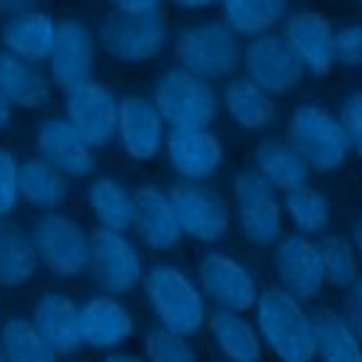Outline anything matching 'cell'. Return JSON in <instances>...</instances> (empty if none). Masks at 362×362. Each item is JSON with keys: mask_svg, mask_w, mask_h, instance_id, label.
<instances>
[{"mask_svg": "<svg viewBox=\"0 0 362 362\" xmlns=\"http://www.w3.org/2000/svg\"><path fill=\"white\" fill-rule=\"evenodd\" d=\"M255 328L266 348V356L274 362H314L317 356V334H314V311L286 288L263 286L255 308Z\"/></svg>", "mask_w": 362, "mask_h": 362, "instance_id": "1", "label": "cell"}, {"mask_svg": "<svg viewBox=\"0 0 362 362\" xmlns=\"http://www.w3.org/2000/svg\"><path fill=\"white\" fill-rule=\"evenodd\" d=\"M139 288L144 294V303L156 325L184 337H195L206 328L209 303L195 274H189L184 266L173 260H158L147 266Z\"/></svg>", "mask_w": 362, "mask_h": 362, "instance_id": "2", "label": "cell"}, {"mask_svg": "<svg viewBox=\"0 0 362 362\" xmlns=\"http://www.w3.org/2000/svg\"><path fill=\"white\" fill-rule=\"evenodd\" d=\"M175 65L209 79L226 82L240 71L243 37L235 34L221 17L218 20H192L175 28L170 40Z\"/></svg>", "mask_w": 362, "mask_h": 362, "instance_id": "3", "label": "cell"}, {"mask_svg": "<svg viewBox=\"0 0 362 362\" xmlns=\"http://www.w3.org/2000/svg\"><path fill=\"white\" fill-rule=\"evenodd\" d=\"M286 139L300 150V156L308 161L311 173L317 175H334L348 167L354 158L351 141L345 136V127L322 102H300L286 122Z\"/></svg>", "mask_w": 362, "mask_h": 362, "instance_id": "4", "label": "cell"}, {"mask_svg": "<svg viewBox=\"0 0 362 362\" xmlns=\"http://www.w3.org/2000/svg\"><path fill=\"white\" fill-rule=\"evenodd\" d=\"M170 37V20L161 6L150 11H124L110 6L96 28L99 51L119 65L153 62L167 48Z\"/></svg>", "mask_w": 362, "mask_h": 362, "instance_id": "5", "label": "cell"}, {"mask_svg": "<svg viewBox=\"0 0 362 362\" xmlns=\"http://www.w3.org/2000/svg\"><path fill=\"white\" fill-rule=\"evenodd\" d=\"M232 209H235L238 232L252 249H272L288 232L277 189L255 167H243L240 173H235Z\"/></svg>", "mask_w": 362, "mask_h": 362, "instance_id": "6", "label": "cell"}, {"mask_svg": "<svg viewBox=\"0 0 362 362\" xmlns=\"http://www.w3.org/2000/svg\"><path fill=\"white\" fill-rule=\"evenodd\" d=\"M40 269L59 280L82 277L90 266V235L88 229L62 209L37 212L28 226Z\"/></svg>", "mask_w": 362, "mask_h": 362, "instance_id": "7", "label": "cell"}, {"mask_svg": "<svg viewBox=\"0 0 362 362\" xmlns=\"http://www.w3.org/2000/svg\"><path fill=\"white\" fill-rule=\"evenodd\" d=\"M153 105L167 127H212L221 116V93L215 82L173 65L153 85Z\"/></svg>", "mask_w": 362, "mask_h": 362, "instance_id": "8", "label": "cell"}, {"mask_svg": "<svg viewBox=\"0 0 362 362\" xmlns=\"http://www.w3.org/2000/svg\"><path fill=\"white\" fill-rule=\"evenodd\" d=\"M167 192L184 238L201 246H215L229 238L235 226V209L215 187H209L206 181L178 178Z\"/></svg>", "mask_w": 362, "mask_h": 362, "instance_id": "9", "label": "cell"}, {"mask_svg": "<svg viewBox=\"0 0 362 362\" xmlns=\"http://www.w3.org/2000/svg\"><path fill=\"white\" fill-rule=\"evenodd\" d=\"M195 280L209 305L223 311H243V314L255 308V300L263 288L255 269L238 255L223 249H206L198 255Z\"/></svg>", "mask_w": 362, "mask_h": 362, "instance_id": "10", "label": "cell"}, {"mask_svg": "<svg viewBox=\"0 0 362 362\" xmlns=\"http://www.w3.org/2000/svg\"><path fill=\"white\" fill-rule=\"evenodd\" d=\"M90 277L93 283L116 297H124L141 286L147 272L141 246L130 238V232H113L96 226L90 232Z\"/></svg>", "mask_w": 362, "mask_h": 362, "instance_id": "11", "label": "cell"}, {"mask_svg": "<svg viewBox=\"0 0 362 362\" xmlns=\"http://www.w3.org/2000/svg\"><path fill=\"white\" fill-rule=\"evenodd\" d=\"M240 71L246 79L260 85L274 99L294 93L305 79V68H303L300 57L291 51V45L277 31L257 34L243 42Z\"/></svg>", "mask_w": 362, "mask_h": 362, "instance_id": "12", "label": "cell"}, {"mask_svg": "<svg viewBox=\"0 0 362 362\" xmlns=\"http://www.w3.org/2000/svg\"><path fill=\"white\" fill-rule=\"evenodd\" d=\"M272 272H274L277 286L303 303L320 300L322 291L328 288L322 257H320V243L317 238H308L300 232H286L272 246Z\"/></svg>", "mask_w": 362, "mask_h": 362, "instance_id": "13", "label": "cell"}, {"mask_svg": "<svg viewBox=\"0 0 362 362\" xmlns=\"http://www.w3.org/2000/svg\"><path fill=\"white\" fill-rule=\"evenodd\" d=\"M96 31L79 17L57 20V37L48 54V79L59 90L93 79L96 71Z\"/></svg>", "mask_w": 362, "mask_h": 362, "instance_id": "14", "label": "cell"}, {"mask_svg": "<svg viewBox=\"0 0 362 362\" xmlns=\"http://www.w3.org/2000/svg\"><path fill=\"white\" fill-rule=\"evenodd\" d=\"M62 116L85 136V141L99 150L116 139V122H119V99L116 93L99 82L88 79L82 85H74L62 90Z\"/></svg>", "mask_w": 362, "mask_h": 362, "instance_id": "15", "label": "cell"}, {"mask_svg": "<svg viewBox=\"0 0 362 362\" xmlns=\"http://www.w3.org/2000/svg\"><path fill=\"white\" fill-rule=\"evenodd\" d=\"M167 167L181 181H209L223 167V141L212 127H167Z\"/></svg>", "mask_w": 362, "mask_h": 362, "instance_id": "16", "label": "cell"}, {"mask_svg": "<svg viewBox=\"0 0 362 362\" xmlns=\"http://www.w3.org/2000/svg\"><path fill=\"white\" fill-rule=\"evenodd\" d=\"M334 20L317 8H294L286 14L280 34L300 57L305 74L331 76L337 71L334 59Z\"/></svg>", "mask_w": 362, "mask_h": 362, "instance_id": "17", "label": "cell"}, {"mask_svg": "<svg viewBox=\"0 0 362 362\" xmlns=\"http://www.w3.org/2000/svg\"><path fill=\"white\" fill-rule=\"evenodd\" d=\"M167 122L147 96H122L116 141L133 164H150L164 153Z\"/></svg>", "mask_w": 362, "mask_h": 362, "instance_id": "18", "label": "cell"}, {"mask_svg": "<svg viewBox=\"0 0 362 362\" xmlns=\"http://www.w3.org/2000/svg\"><path fill=\"white\" fill-rule=\"evenodd\" d=\"M79 334H82V348L110 354L133 339L136 317L122 303V297L99 291L79 303Z\"/></svg>", "mask_w": 362, "mask_h": 362, "instance_id": "19", "label": "cell"}, {"mask_svg": "<svg viewBox=\"0 0 362 362\" xmlns=\"http://www.w3.org/2000/svg\"><path fill=\"white\" fill-rule=\"evenodd\" d=\"M133 238L158 255H167L181 246L184 232L175 218L170 192L158 184H139L133 189Z\"/></svg>", "mask_w": 362, "mask_h": 362, "instance_id": "20", "label": "cell"}, {"mask_svg": "<svg viewBox=\"0 0 362 362\" xmlns=\"http://www.w3.org/2000/svg\"><path fill=\"white\" fill-rule=\"evenodd\" d=\"M34 147L40 158H45L51 167H57L71 181L93 175L96 150L85 141V136L65 116L42 119L34 130Z\"/></svg>", "mask_w": 362, "mask_h": 362, "instance_id": "21", "label": "cell"}, {"mask_svg": "<svg viewBox=\"0 0 362 362\" xmlns=\"http://www.w3.org/2000/svg\"><path fill=\"white\" fill-rule=\"evenodd\" d=\"M31 322L57 356H74L82 348L79 303L65 291H42L31 305Z\"/></svg>", "mask_w": 362, "mask_h": 362, "instance_id": "22", "label": "cell"}, {"mask_svg": "<svg viewBox=\"0 0 362 362\" xmlns=\"http://www.w3.org/2000/svg\"><path fill=\"white\" fill-rule=\"evenodd\" d=\"M54 37H57V17L51 11H45V8H40V6L17 11V14H8L0 23V45H3V51L14 54L20 59H28L34 65L48 59Z\"/></svg>", "mask_w": 362, "mask_h": 362, "instance_id": "23", "label": "cell"}, {"mask_svg": "<svg viewBox=\"0 0 362 362\" xmlns=\"http://www.w3.org/2000/svg\"><path fill=\"white\" fill-rule=\"evenodd\" d=\"M204 331L223 362H266V348L249 314L212 308Z\"/></svg>", "mask_w": 362, "mask_h": 362, "instance_id": "24", "label": "cell"}, {"mask_svg": "<svg viewBox=\"0 0 362 362\" xmlns=\"http://www.w3.org/2000/svg\"><path fill=\"white\" fill-rule=\"evenodd\" d=\"M221 110L229 116V122L238 130L260 133L266 130L277 116V102L272 93H266L260 85H255L246 76H232L223 82L221 90Z\"/></svg>", "mask_w": 362, "mask_h": 362, "instance_id": "25", "label": "cell"}, {"mask_svg": "<svg viewBox=\"0 0 362 362\" xmlns=\"http://www.w3.org/2000/svg\"><path fill=\"white\" fill-rule=\"evenodd\" d=\"M252 167L260 170L277 192H286V189H294V187L311 181L308 161L300 156V150L286 136L283 139H260L252 153Z\"/></svg>", "mask_w": 362, "mask_h": 362, "instance_id": "26", "label": "cell"}, {"mask_svg": "<svg viewBox=\"0 0 362 362\" xmlns=\"http://www.w3.org/2000/svg\"><path fill=\"white\" fill-rule=\"evenodd\" d=\"M0 90L20 110H40L51 102V79L28 59L0 48Z\"/></svg>", "mask_w": 362, "mask_h": 362, "instance_id": "27", "label": "cell"}, {"mask_svg": "<svg viewBox=\"0 0 362 362\" xmlns=\"http://www.w3.org/2000/svg\"><path fill=\"white\" fill-rule=\"evenodd\" d=\"M314 334H317L314 362H362V339L348 322L342 308L337 305L317 308Z\"/></svg>", "mask_w": 362, "mask_h": 362, "instance_id": "28", "label": "cell"}, {"mask_svg": "<svg viewBox=\"0 0 362 362\" xmlns=\"http://www.w3.org/2000/svg\"><path fill=\"white\" fill-rule=\"evenodd\" d=\"M40 272V260L28 229L11 218H0V288H23Z\"/></svg>", "mask_w": 362, "mask_h": 362, "instance_id": "29", "label": "cell"}, {"mask_svg": "<svg viewBox=\"0 0 362 362\" xmlns=\"http://www.w3.org/2000/svg\"><path fill=\"white\" fill-rule=\"evenodd\" d=\"M88 209L102 229L113 232H130L133 226V189L113 175H96L90 178L85 189Z\"/></svg>", "mask_w": 362, "mask_h": 362, "instance_id": "30", "label": "cell"}, {"mask_svg": "<svg viewBox=\"0 0 362 362\" xmlns=\"http://www.w3.org/2000/svg\"><path fill=\"white\" fill-rule=\"evenodd\" d=\"M280 201H283V215H286V223L291 226V232L320 238L331 229L334 204L325 195V189L314 187L311 181L300 184L294 189H286Z\"/></svg>", "mask_w": 362, "mask_h": 362, "instance_id": "31", "label": "cell"}, {"mask_svg": "<svg viewBox=\"0 0 362 362\" xmlns=\"http://www.w3.org/2000/svg\"><path fill=\"white\" fill-rule=\"evenodd\" d=\"M68 181L71 178L40 156L20 161V201L37 212L59 209L68 201Z\"/></svg>", "mask_w": 362, "mask_h": 362, "instance_id": "32", "label": "cell"}, {"mask_svg": "<svg viewBox=\"0 0 362 362\" xmlns=\"http://www.w3.org/2000/svg\"><path fill=\"white\" fill-rule=\"evenodd\" d=\"M221 20L243 40L277 31L288 14V0H221Z\"/></svg>", "mask_w": 362, "mask_h": 362, "instance_id": "33", "label": "cell"}, {"mask_svg": "<svg viewBox=\"0 0 362 362\" xmlns=\"http://www.w3.org/2000/svg\"><path fill=\"white\" fill-rule=\"evenodd\" d=\"M320 257L325 272V286L345 294L359 277H362V260L356 255V246L351 235L342 232H325L320 235Z\"/></svg>", "mask_w": 362, "mask_h": 362, "instance_id": "34", "label": "cell"}, {"mask_svg": "<svg viewBox=\"0 0 362 362\" xmlns=\"http://www.w3.org/2000/svg\"><path fill=\"white\" fill-rule=\"evenodd\" d=\"M0 348L6 362H59L57 351L34 328L31 317H8L0 325Z\"/></svg>", "mask_w": 362, "mask_h": 362, "instance_id": "35", "label": "cell"}, {"mask_svg": "<svg viewBox=\"0 0 362 362\" xmlns=\"http://www.w3.org/2000/svg\"><path fill=\"white\" fill-rule=\"evenodd\" d=\"M141 356L147 362H201L192 337L167 331L161 325L150 328L141 339Z\"/></svg>", "mask_w": 362, "mask_h": 362, "instance_id": "36", "label": "cell"}, {"mask_svg": "<svg viewBox=\"0 0 362 362\" xmlns=\"http://www.w3.org/2000/svg\"><path fill=\"white\" fill-rule=\"evenodd\" d=\"M334 59L345 74L362 71V17H348L334 25Z\"/></svg>", "mask_w": 362, "mask_h": 362, "instance_id": "37", "label": "cell"}, {"mask_svg": "<svg viewBox=\"0 0 362 362\" xmlns=\"http://www.w3.org/2000/svg\"><path fill=\"white\" fill-rule=\"evenodd\" d=\"M337 116L345 127V136L351 141V153L356 161H362V82L348 85L337 99Z\"/></svg>", "mask_w": 362, "mask_h": 362, "instance_id": "38", "label": "cell"}, {"mask_svg": "<svg viewBox=\"0 0 362 362\" xmlns=\"http://www.w3.org/2000/svg\"><path fill=\"white\" fill-rule=\"evenodd\" d=\"M20 204V158L0 144V218H11Z\"/></svg>", "mask_w": 362, "mask_h": 362, "instance_id": "39", "label": "cell"}, {"mask_svg": "<svg viewBox=\"0 0 362 362\" xmlns=\"http://www.w3.org/2000/svg\"><path fill=\"white\" fill-rule=\"evenodd\" d=\"M342 311H345L348 322L354 325V331H356L359 339H362V277L342 294Z\"/></svg>", "mask_w": 362, "mask_h": 362, "instance_id": "40", "label": "cell"}, {"mask_svg": "<svg viewBox=\"0 0 362 362\" xmlns=\"http://www.w3.org/2000/svg\"><path fill=\"white\" fill-rule=\"evenodd\" d=\"M175 8L187 11V14H198V11H206V8H215L221 0H170Z\"/></svg>", "mask_w": 362, "mask_h": 362, "instance_id": "41", "label": "cell"}, {"mask_svg": "<svg viewBox=\"0 0 362 362\" xmlns=\"http://www.w3.org/2000/svg\"><path fill=\"white\" fill-rule=\"evenodd\" d=\"M110 6L124 11H150V8H158L161 0H110Z\"/></svg>", "mask_w": 362, "mask_h": 362, "instance_id": "42", "label": "cell"}, {"mask_svg": "<svg viewBox=\"0 0 362 362\" xmlns=\"http://www.w3.org/2000/svg\"><path fill=\"white\" fill-rule=\"evenodd\" d=\"M37 6H40V0H0V17L17 14L25 8H37Z\"/></svg>", "mask_w": 362, "mask_h": 362, "instance_id": "43", "label": "cell"}, {"mask_svg": "<svg viewBox=\"0 0 362 362\" xmlns=\"http://www.w3.org/2000/svg\"><path fill=\"white\" fill-rule=\"evenodd\" d=\"M14 105L8 102V96L0 90V133H6L8 127H11V122H14Z\"/></svg>", "mask_w": 362, "mask_h": 362, "instance_id": "44", "label": "cell"}, {"mask_svg": "<svg viewBox=\"0 0 362 362\" xmlns=\"http://www.w3.org/2000/svg\"><path fill=\"white\" fill-rule=\"evenodd\" d=\"M99 362H147L141 354H133V351H124V348H119V351H110V354H102V359Z\"/></svg>", "mask_w": 362, "mask_h": 362, "instance_id": "45", "label": "cell"}, {"mask_svg": "<svg viewBox=\"0 0 362 362\" xmlns=\"http://www.w3.org/2000/svg\"><path fill=\"white\" fill-rule=\"evenodd\" d=\"M351 240H354V246H356V255H359V260H362V212L354 218V223H351Z\"/></svg>", "mask_w": 362, "mask_h": 362, "instance_id": "46", "label": "cell"}, {"mask_svg": "<svg viewBox=\"0 0 362 362\" xmlns=\"http://www.w3.org/2000/svg\"><path fill=\"white\" fill-rule=\"evenodd\" d=\"M0 362H6V356H3V348H0Z\"/></svg>", "mask_w": 362, "mask_h": 362, "instance_id": "47", "label": "cell"}, {"mask_svg": "<svg viewBox=\"0 0 362 362\" xmlns=\"http://www.w3.org/2000/svg\"><path fill=\"white\" fill-rule=\"evenodd\" d=\"M356 3H359V8H362V0H356Z\"/></svg>", "mask_w": 362, "mask_h": 362, "instance_id": "48", "label": "cell"}]
</instances>
